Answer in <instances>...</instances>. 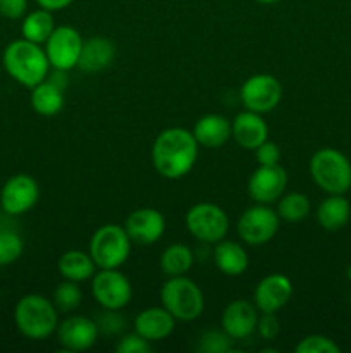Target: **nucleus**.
<instances>
[{
  "mask_svg": "<svg viewBox=\"0 0 351 353\" xmlns=\"http://www.w3.org/2000/svg\"><path fill=\"white\" fill-rule=\"evenodd\" d=\"M198 141L186 128H167L160 131L151 145V162L162 178L179 179L189 174L198 159Z\"/></svg>",
  "mask_w": 351,
  "mask_h": 353,
  "instance_id": "f257e3e1",
  "label": "nucleus"
},
{
  "mask_svg": "<svg viewBox=\"0 0 351 353\" xmlns=\"http://www.w3.org/2000/svg\"><path fill=\"white\" fill-rule=\"evenodd\" d=\"M2 68L14 81L31 90L48 78L50 62L45 48L26 38H19L3 48Z\"/></svg>",
  "mask_w": 351,
  "mask_h": 353,
  "instance_id": "f03ea898",
  "label": "nucleus"
},
{
  "mask_svg": "<svg viewBox=\"0 0 351 353\" xmlns=\"http://www.w3.org/2000/svg\"><path fill=\"white\" fill-rule=\"evenodd\" d=\"M14 324L28 340H47L57 331L58 310L47 296L30 293L21 296L14 307Z\"/></svg>",
  "mask_w": 351,
  "mask_h": 353,
  "instance_id": "7ed1b4c3",
  "label": "nucleus"
},
{
  "mask_svg": "<svg viewBox=\"0 0 351 353\" xmlns=\"http://www.w3.org/2000/svg\"><path fill=\"white\" fill-rule=\"evenodd\" d=\"M310 176L327 195H344L351 188V162L336 148H320L310 159Z\"/></svg>",
  "mask_w": 351,
  "mask_h": 353,
  "instance_id": "20e7f679",
  "label": "nucleus"
},
{
  "mask_svg": "<svg viewBox=\"0 0 351 353\" xmlns=\"http://www.w3.org/2000/svg\"><path fill=\"white\" fill-rule=\"evenodd\" d=\"M162 307L174 316L176 321L189 323L198 319L205 310V296L200 286L186 276H172L160 290Z\"/></svg>",
  "mask_w": 351,
  "mask_h": 353,
  "instance_id": "39448f33",
  "label": "nucleus"
},
{
  "mask_svg": "<svg viewBox=\"0 0 351 353\" xmlns=\"http://www.w3.org/2000/svg\"><path fill=\"white\" fill-rule=\"evenodd\" d=\"M131 241L126 228L103 224L89 240V257L98 269H119L131 254Z\"/></svg>",
  "mask_w": 351,
  "mask_h": 353,
  "instance_id": "423d86ee",
  "label": "nucleus"
},
{
  "mask_svg": "<svg viewBox=\"0 0 351 353\" xmlns=\"http://www.w3.org/2000/svg\"><path fill=\"white\" fill-rule=\"evenodd\" d=\"M184 224L188 233L203 243H217L229 231V217L212 202L195 203L186 212Z\"/></svg>",
  "mask_w": 351,
  "mask_h": 353,
  "instance_id": "0eeeda50",
  "label": "nucleus"
},
{
  "mask_svg": "<svg viewBox=\"0 0 351 353\" xmlns=\"http://www.w3.org/2000/svg\"><path fill=\"white\" fill-rule=\"evenodd\" d=\"M279 224H281V217L277 210L270 209L265 203H257L241 214L236 231L241 241L251 247H260V245L268 243L277 234Z\"/></svg>",
  "mask_w": 351,
  "mask_h": 353,
  "instance_id": "6e6552de",
  "label": "nucleus"
},
{
  "mask_svg": "<svg viewBox=\"0 0 351 353\" xmlns=\"http://www.w3.org/2000/svg\"><path fill=\"white\" fill-rule=\"evenodd\" d=\"M92 293L103 310L117 312L131 302L133 286L117 269H100L92 278Z\"/></svg>",
  "mask_w": 351,
  "mask_h": 353,
  "instance_id": "1a4fd4ad",
  "label": "nucleus"
},
{
  "mask_svg": "<svg viewBox=\"0 0 351 353\" xmlns=\"http://www.w3.org/2000/svg\"><path fill=\"white\" fill-rule=\"evenodd\" d=\"M240 99L244 109L265 114L274 110L282 99V86L272 74H253L241 85Z\"/></svg>",
  "mask_w": 351,
  "mask_h": 353,
  "instance_id": "9d476101",
  "label": "nucleus"
},
{
  "mask_svg": "<svg viewBox=\"0 0 351 353\" xmlns=\"http://www.w3.org/2000/svg\"><path fill=\"white\" fill-rule=\"evenodd\" d=\"M83 38L79 31L72 26H58L52 31L45 41V54L52 69L71 71L78 65L79 54L83 48Z\"/></svg>",
  "mask_w": 351,
  "mask_h": 353,
  "instance_id": "9b49d317",
  "label": "nucleus"
},
{
  "mask_svg": "<svg viewBox=\"0 0 351 353\" xmlns=\"http://www.w3.org/2000/svg\"><path fill=\"white\" fill-rule=\"evenodd\" d=\"M40 199V186L30 174H14L0 190V207L9 216H21L33 209Z\"/></svg>",
  "mask_w": 351,
  "mask_h": 353,
  "instance_id": "f8f14e48",
  "label": "nucleus"
},
{
  "mask_svg": "<svg viewBox=\"0 0 351 353\" xmlns=\"http://www.w3.org/2000/svg\"><path fill=\"white\" fill-rule=\"evenodd\" d=\"M286 186H288V174L281 164L258 165L248 179L250 196L257 203H265V205L277 202L284 195Z\"/></svg>",
  "mask_w": 351,
  "mask_h": 353,
  "instance_id": "ddd939ff",
  "label": "nucleus"
},
{
  "mask_svg": "<svg viewBox=\"0 0 351 353\" xmlns=\"http://www.w3.org/2000/svg\"><path fill=\"white\" fill-rule=\"evenodd\" d=\"M98 324L85 316H69L57 326V338L65 352H85L98 338Z\"/></svg>",
  "mask_w": 351,
  "mask_h": 353,
  "instance_id": "4468645a",
  "label": "nucleus"
},
{
  "mask_svg": "<svg viewBox=\"0 0 351 353\" xmlns=\"http://www.w3.org/2000/svg\"><path fill=\"white\" fill-rule=\"evenodd\" d=\"M292 296V283L288 276L268 274L257 285L253 293V303L262 314H275L281 310Z\"/></svg>",
  "mask_w": 351,
  "mask_h": 353,
  "instance_id": "2eb2a0df",
  "label": "nucleus"
},
{
  "mask_svg": "<svg viewBox=\"0 0 351 353\" xmlns=\"http://www.w3.org/2000/svg\"><path fill=\"white\" fill-rule=\"evenodd\" d=\"M124 228L133 243L153 245L164 236L165 217L157 209L143 207L127 216Z\"/></svg>",
  "mask_w": 351,
  "mask_h": 353,
  "instance_id": "dca6fc26",
  "label": "nucleus"
},
{
  "mask_svg": "<svg viewBox=\"0 0 351 353\" xmlns=\"http://www.w3.org/2000/svg\"><path fill=\"white\" fill-rule=\"evenodd\" d=\"M258 309L248 300H234L222 312L220 326L233 340H244L257 331Z\"/></svg>",
  "mask_w": 351,
  "mask_h": 353,
  "instance_id": "f3484780",
  "label": "nucleus"
},
{
  "mask_svg": "<svg viewBox=\"0 0 351 353\" xmlns=\"http://www.w3.org/2000/svg\"><path fill=\"white\" fill-rule=\"evenodd\" d=\"M176 327V319L165 307H150L141 310L134 319V331L150 343L171 336Z\"/></svg>",
  "mask_w": 351,
  "mask_h": 353,
  "instance_id": "a211bd4d",
  "label": "nucleus"
},
{
  "mask_svg": "<svg viewBox=\"0 0 351 353\" xmlns=\"http://www.w3.org/2000/svg\"><path fill=\"white\" fill-rule=\"evenodd\" d=\"M231 124H233V138L244 150H255L268 137L267 123L262 114L253 112V110L240 112Z\"/></svg>",
  "mask_w": 351,
  "mask_h": 353,
  "instance_id": "6ab92c4d",
  "label": "nucleus"
},
{
  "mask_svg": "<svg viewBox=\"0 0 351 353\" xmlns=\"http://www.w3.org/2000/svg\"><path fill=\"white\" fill-rule=\"evenodd\" d=\"M193 137L203 148H220L233 137V124L220 114H205L193 126Z\"/></svg>",
  "mask_w": 351,
  "mask_h": 353,
  "instance_id": "aec40b11",
  "label": "nucleus"
},
{
  "mask_svg": "<svg viewBox=\"0 0 351 353\" xmlns=\"http://www.w3.org/2000/svg\"><path fill=\"white\" fill-rule=\"evenodd\" d=\"M116 59V45L110 38L92 37L83 41L81 54L76 68L83 72H100L109 68Z\"/></svg>",
  "mask_w": 351,
  "mask_h": 353,
  "instance_id": "412c9836",
  "label": "nucleus"
},
{
  "mask_svg": "<svg viewBox=\"0 0 351 353\" xmlns=\"http://www.w3.org/2000/svg\"><path fill=\"white\" fill-rule=\"evenodd\" d=\"M213 262H215L217 269L222 274L236 278L246 272L250 259H248L246 250L241 243L231 240H220L217 241L215 250H213Z\"/></svg>",
  "mask_w": 351,
  "mask_h": 353,
  "instance_id": "4be33fe9",
  "label": "nucleus"
},
{
  "mask_svg": "<svg viewBox=\"0 0 351 353\" xmlns=\"http://www.w3.org/2000/svg\"><path fill=\"white\" fill-rule=\"evenodd\" d=\"M64 90V86L55 83L52 78L43 79L36 86H33L31 88L30 102L34 112L45 117H52L61 112L65 100Z\"/></svg>",
  "mask_w": 351,
  "mask_h": 353,
  "instance_id": "5701e85b",
  "label": "nucleus"
},
{
  "mask_svg": "<svg viewBox=\"0 0 351 353\" xmlns=\"http://www.w3.org/2000/svg\"><path fill=\"white\" fill-rule=\"evenodd\" d=\"M351 216V205L344 195H329L317 207V221L329 233L343 230Z\"/></svg>",
  "mask_w": 351,
  "mask_h": 353,
  "instance_id": "b1692460",
  "label": "nucleus"
},
{
  "mask_svg": "<svg viewBox=\"0 0 351 353\" xmlns=\"http://www.w3.org/2000/svg\"><path fill=\"white\" fill-rule=\"evenodd\" d=\"M58 274L64 279L74 283H83L86 279H92L96 272V265L89 254L81 250L64 252L58 259Z\"/></svg>",
  "mask_w": 351,
  "mask_h": 353,
  "instance_id": "393cba45",
  "label": "nucleus"
},
{
  "mask_svg": "<svg viewBox=\"0 0 351 353\" xmlns=\"http://www.w3.org/2000/svg\"><path fill=\"white\" fill-rule=\"evenodd\" d=\"M55 30V21L52 16L50 10L47 9H36L33 12L26 14L21 23V34L26 40L33 41V43H45L48 40V37L52 34V31Z\"/></svg>",
  "mask_w": 351,
  "mask_h": 353,
  "instance_id": "a878e982",
  "label": "nucleus"
},
{
  "mask_svg": "<svg viewBox=\"0 0 351 353\" xmlns=\"http://www.w3.org/2000/svg\"><path fill=\"white\" fill-rule=\"evenodd\" d=\"M193 252L184 243H172L162 252L160 255V269L165 276H186L189 269L193 268Z\"/></svg>",
  "mask_w": 351,
  "mask_h": 353,
  "instance_id": "bb28decb",
  "label": "nucleus"
},
{
  "mask_svg": "<svg viewBox=\"0 0 351 353\" xmlns=\"http://www.w3.org/2000/svg\"><path fill=\"white\" fill-rule=\"evenodd\" d=\"M310 210H312V203L305 193L291 192L282 195L277 200V214L281 221L286 223H299L308 217Z\"/></svg>",
  "mask_w": 351,
  "mask_h": 353,
  "instance_id": "cd10ccee",
  "label": "nucleus"
},
{
  "mask_svg": "<svg viewBox=\"0 0 351 353\" xmlns=\"http://www.w3.org/2000/svg\"><path fill=\"white\" fill-rule=\"evenodd\" d=\"M52 302L61 312H74L83 302V292L79 288V283L69 281V279L58 283L57 288L54 290Z\"/></svg>",
  "mask_w": 351,
  "mask_h": 353,
  "instance_id": "c85d7f7f",
  "label": "nucleus"
},
{
  "mask_svg": "<svg viewBox=\"0 0 351 353\" xmlns=\"http://www.w3.org/2000/svg\"><path fill=\"white\" fill-rule=\"evenodd\" d=\"M23 238L14 231H0V268L14 264L23 255Z\"/></svg>",
  "mask_w": 351,
  "mask_h": 353,
  "instance_id": "c756f323",
  "label": "nucleus"
},
{
  "mask_svg": "<svg viewBox=\"0 0 351 353\" xmlns=\"http://www.w3.org/2000/svg\"><path fill=\"white\" fill-rule=\"evenodd\" d=\"M200 350L206 353H227L233 348V338L226 331L206 330L200 338Z\"/></svg>",
  "mask_w": 351,
  "mask_h": 353,
  "instance_id": "7c9ffc66",
  "label": "nucleus"
},
{
  "mask_svg": "<svg viewBox=\"0 0 351 353\" xmlns=\"http://www.w3.org/2000/svg\"><path fill=\"white\" fill-rule=\"evenodd\" d=\"M296 353H339L341 348L330 338L323 336V334H310L305 336L298 345L295 347Z\"/></svg>",
  "mask_w": 351,
  "mask_h": 353,
  "instance_id": "2f4dec72",
  "label": "nucleus"
},
{
  "mask_svg": "<svg viewBox=\"0 0 351 353\" xmlns=\"http://www.w3.org/2000/svg\"><path fill=\"white\" fill-rule=\"evenodd\" d=\"M116 350L119 353H148L151 352V345L150 341L145 340L143 336H140V334L134 331L133 334H126L124 338H120Z\"/></svg>",
  "mask_w": 351,
  "mask_h": 353,
  "instance_id": "473e14b6",
  "label": "nucleus"
},
{
  "mask_svg": "<svg viewBox=\"0 0 351 353\" xmlns=\"http://www.w3.org/2000/svg\"><path fill=\"white\" fill-rule=\"evenodd\" d=\"M255 159H257L258 165H272L279 164L281 161V150H279V145L274 141L265 140L260 147L255 148Z\"/></svg>",
  "mask_w": 351,
  "mask_h": 353,
  "instance_id": "72a5a7b5",
  "label": "nucleus"
},
{
  "mask_svg": "<svg viewBox=\"0 0 351 353\" xmlns=\"http://www.w3.org/2000/svg\"><path fill=\"white\" fill-rule=\"evenodd\" d=\"M257 331L264 340H275L281 331V324H279V319L275 317V314H262L258 317Z\"/></svg>",
  "mask_w": 351,
  "mask_h": 353,
  "instance_id": "f704fd0d",
  "label": "nucleus"
},
{
  "mask_svg": "<svg viewBox=\"0 0 351 353\" xmlns=\"http://www.w3.org/2000/svg\"><path fill=\"white\" fill-rule=\"evenodd\" d=\"M28 0H0V16L7 19H19L26 14Z\"/></svg>",
  "mask_w": 351,
  "mask_h": 353,
  "instance_id": "c9c22d12",
  "label": "nucleus"
},
{
  "mask_svg": "<svg viewBox=\"0 0 351 353\" xmlns=\"http://www.w3.org/2000/svg\"><path fill=\"white\" fill-rule=\"evenodd\" d=\"M72 2H74V0H36V3L41 7V9H47L50 10V12L65 9V7L71 6Z\"/></svg>",
  "mask_w": 351,
  "mask_h": 353,
  "instance_id": "e433bc0d",
  "label": "nucleus"
},
{
  "mask_svg": "<svg viewBox=\"0 0 351 353\" xmlns=\"http://www.w3.org/2000/svg\"><path fill=\"white\" fill-rule=\"evenodd\" d=\"M258 3H265V6H268V3H275L279 2V0H257Z\"/></svg>",
  "mask_w": 351,
  "mask_h": 353,
  "instance_id": "4c0bfd02",
  "label": "nucleus"
},
{
  "mask_svg": "<svg viewBox=\"0 0 351 353\" xmlns=\"http://www.w3.org/2000/svg\"><path fill=\"white\" fill-rule=\"evenodd\" d=\"M348 303H350V309H351V288H350V295H348Z\"/></svg>",
  "mask_w": 351,
  "mask_h": 353,
  "instance_id": "58836bf2",
  "label": "nucleus"
},
{
  "mask_svg": "<svg viewBox=\"0 0 351 353\" xmlns=\"http://www.w3.org/2000/svg\"><path fill=\"white\" fill-rule=\"evenodd\" d=\"M348 276H350V278H351V268L348 269Z\"/></svg>",
  "mask_w": 351,
  "mask_h": 353,
  "instance_id": "ea45409f",
  "label": "nucleus"
},
{
  "mask_svg": "<svg viewBox=\"0 0 351 353\" xmlns=\"http://www.w3.org/2000/svg\"><path fill=\"white\" fill-rule=\"evenodd\" d=\"M0 300H2V290H0Z\"/></svg>",
  "mask_w": 351,
  "mask_h": 353,
  "instance_id": "a19ab883",
  "label": "nucleus"
},
{
  "mask_svg": "<svg viewBox=\"0 0 351 353\" xmlns=\"http://www.w3.org/2000/svg\"><path fill=\"white\" fill-rule=\"evenodd\" d=\"M0 71H2V61H0Z\"/></svg>",
  "mask_w": 351,
  "mask_h": 353,
  "instance_id": "79ce46f5",
  "label": "nucleus"
}]
</instances>
